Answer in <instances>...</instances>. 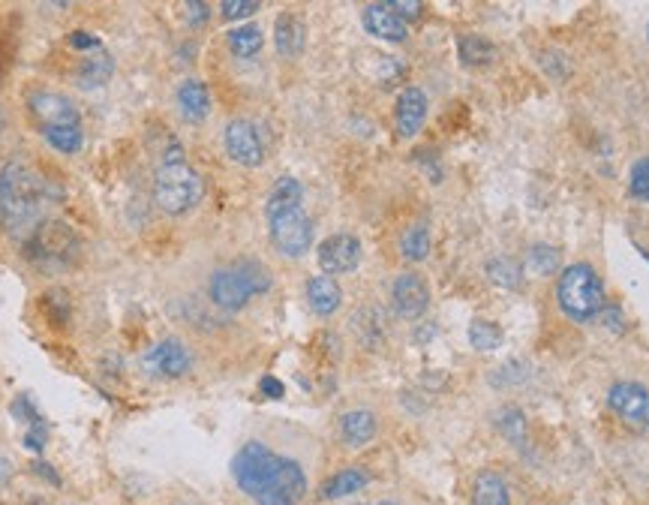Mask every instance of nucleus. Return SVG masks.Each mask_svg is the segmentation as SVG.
Returning a JSON list of instances; mask_svg holds the SVG:
<instances>
[{"label": "nucleus", "mask_w": 649, "mask_h": 505, "mask_svg": "<svg viewBox=\"0 0 649 505\" xmlns=\"http://www.w3.org/2000/svg\"><path fill=\"white\" fill-rule=\"evenodd\" d=\"M361 253H364L361 241H358L355 235H349V232L328 235V238L319 244V250H316V256H319V268H322L328 277L355 271V268L361 265Z\"/></svg>", "instance_id": "obj_9"}, {"label": "nucleus", "mask_w": 649, "mask_h": 505, "mask_svg": "<svg viewBox=\"0 0 649 505\" xmlns=\"http://www.w3.org/2000/svg\"><path fill=\"white\" fill-rule=\"evenodd\" d=\"M43 136H46V142H49L58 154H79L82 145H85L82 130H49V133H43Z\"/></svg>", "instance_id": "obj_31"}, {"label": "nucleus", "mask_w": 649, "mask_h": 505, "mask_svg": "<svg viewBox=\"0 0 649 505\" xmlns=\"http://www.w3.org/2000/svg\"><path fill=\"white\" fill-rule=\"evenodd\" d=\"M262 46H265V37L259 25H241L229 34V49L238 58H253L262 52Z\"/></svg>", "instance_id": "obj_24"}, {"label": "nucleus", "mask_w": 649, "mask_h": 505, "mask_svg": "<svg viewBox=\"0 0 649 505\" xmlns=\"http://www.w3.org/2000/svg\"><path fill=\"white\" fill-rule=\"evenodd\" d=\"M400 253H403V259H409V262H424V259L430 256V229H427L424 223L409 226V229L403 232V238H400Z\"/></svg>", "instance_id": "obj_25"}, {"label": "nucleus", "mask_w": 649, "mask_h": 505, "mask_svg": "<svg viewBox=\"0 0 649 505\" xmlns=\"http://www.w3.org/2000/svg\"><path fill=\"white\" fill-rule=\"evenodd\" d=\"M115 73V61L106 49H97L94 55H88L82 64H79V73H76V82L91 91V88H103Z\"/></svg>", "instance_id": "obj_20"}, {"label": "nucleus", "mask_w": 649, "mask_h": 505, "mask_svg": "<svg viewBox=\"0 0 649 505\" xmlns=\"http://www.w3.org/2000/svg\"><path fill=\"white\" fill-rule=\"evenodd\" d=\"M646 37H649V28H646Z\"/></svg>", "instance_id": "obj_42"}, {"label": "nucleus", "mask_w": 649, "mask_h": 505, "mask_svg": "<svg viewBox=\"0 0 649 505\" xmlns=\"http://www.w3.org/2000/svg\"><path fill=\"white\" fill-rule=\"evenodd\" d=\"M28 112L37 121V127L43 133L49 130H82V118L79 109L73 106V100H67L64 94L55 91H34L28 97Z\"/></svg>", "instance_id": "obj_7"}, {"label": "nucleus", "mask_w": 649, "mask_h": 505, "mask_svg": "<svg viewBox=\"0 0 649 505\" xmlns=\"http://www.w3.org/2000/svg\"><path fill=\"white\" fill-rule=\"evenodd\" d=\"M403 22H415V19H421V13H424V7L418 4V0H391L388 4Z\"/></svg>", "instance_id": "obj_35"}, {"label": "nucleus", "mask_w": 649, "mask_h": 505, "mask_svg": "<svg viewBox=\"0 0 649 505\" xmlns=\"http://www.w3.org/2000/svg\"><path fill=\"white\" fill-rule=\"evenodd\" d=\"M628 190L634 199L649 202V157H643L631 166V187Z\"/></svg>", "instance_id": "obj_33"}, {"label": "nucleus", "mask_w": 649, "mask_h": 505, "mask_svg": "<svg viewBox=\"0 0 649 505\" xmlns=\"http://www.w3.org/2000/svg\"><path fill=\"white\" fill-rule=\"evenodd\" d=\"M82 244H79V235L61 223V220H43L28 238H25V256L40 265V268H49V271H61L67 265L76 262Z\"/></svg>", "instance_id": "obj_6"}, {"label": "nucleus", "mask_w": 649, "mask_h": 505, "mask_svg": "<svg viewBox=\"0 0 649 505\" xmlns=\"http://www.w3.org/2000/svg\"><path fill=\"white\" fill-rule=\"evenodd\" d=\"M34 469H40V475H46V478H49L52 484H61V478L55 475V469H52V466H46V463H37Z\"/></svg>", "instance_id": "obj_39"}, {"label": "nucleus", "mask_w": 649, "mask_h": 505, "mask_svg": "<svg viewBox=\"0 0 649 505\" xmlns=\"http://www.w3.org/2000/svg\"><path fill=\"white\" fill-rule=\"evenodd\" d=\"M208 292H211V301H214L220 310H232V313L241 310V307H247V301L253 298L250 286L244 283V277H241L232 265L217 268V271L211 274Z\"/></svg>", "instance_id": "obj_13"}, {"label": "nucleus", "mask_w": 649, "mask_h": 505, "mask_svg": "<svg viewBox=\"0 0 649 505\" xmlns=\"http://www.w3.org/2000/svg\"><path fill=\"white\" fill-rule=\"evenodd\" d=\"M307 301H310L316 316H331L343 304V289L337 286L334 277L319 274V277H310V283H307Z\"/></svg>", "instance_id": "obj_18"}, {"label": "nucleus", "mask_w": 649, "mask_h": 505, "mask_svg": "<svg viewBox=\"0 0 649 505\" xmlns=\"http://www.w3.org/2000/svg\"><path fill=\"white\" fill-rule=\"evenodd\" d=\"M376 430H379V421L370 409H349L340 415V436L352 448L367 445L376 436Z\"/></svg>", "instance_id": "obj_17"}, {"label": "nucleus", "mask_w": 649, "mask_h": 505, "mask_svg": "<svg viewBox=\"0 0 649 505\" xmlns=\"http://www.w3.org/2000/svg\"><path fill=\"white\" fill-rule=\"evenodd\" d=\"M556 265H559V253L547 244H535L526 256V268L538 277H550L556 271Z\"/></svg>", "instance_id": "obj_29"}, {"label": "nucleus", "mask_w": 649, "mask_h": 505, "mask_svg": "<svg viewBox=\"0 0 649 505\" xmlns=\"http://www.w3.org/2000/svg\"><path fill=\"white\" fill-rule=\"evenodd\" d=\"M529 364L526 361H520V358H511L508 364H502L496 373H493V385H499V388H505V385H520V382H526L529 379Z\"/></svg>", "instance_id": "obj_32"}, {"label": "nucleus", "mask_w": 649, "mask_h": 505, "mask_svg": "<svg viewBox=\"0 0 649 505\" xmlns=\"http://www.w3.org/2000/svg\"><path fill=\"white\" fill-rule=\"evenodd\" d=\"M265 217L271 241L283 256L301 259L313 247V220L304 211V187L295 178H277L265 202Z\"/></svg>", "instance_id": "obj_3"}, {"label": "nucleus", "mask_w": 649, "mask_h": 505, "mask_svg": "<svg viewBox=\"0 0 649 505\" xmlns=\"http://www.w3.org/2000/svg\"><path fill=\"white\" fill-rule=\"evenodd\" d=\"M643 256H646V262H649V250H643Z\"/></svg>", "instance_id": "obj_41"}, {"label": "nucleus", "mask_w": 649, "mask_h": 505, "mask_svg": "<svg viewBox=\"0 0 649 505\" xmlns=\"http://www.w3.org/2000/svg\"><path fill=\"white\" fill-rule=\"evenodd\" d=\"M361 22H364L367 34L376 37V40H385V43H406L409 40V25L388 4H370V7H364Z\"/></svg>", "instance_id": "obj_14"}, {"label": "nucleus", "mask_w": 649, "mask_h": 505, "mask_svg": "<svg viewBox=\"0 0 649 505\" xmlns=\"http://www.w3.org/2000/svg\"><path fill=\"white\" fill-rule=\"evenodd\" d=\"M496 424H499V433L508 439V442H514V445H523L526 442V418H523V412L520 409H502L499 412V418H496Z\"/></svg>", "instance_id": "obj_28"}, {"label": "nucleus", "mask_w": 649, "mask_h": 505, "mask_svg": "<svg viewBox=\"0 0 649 505\" xmlns=\"http://www.w3.org/2000/svg\"><path fill=\"white\" fill-rule=\"evenodd\" d=\"M394 121H397V136L412 139L427 121V97L421 88H403L394 106Z\"/></svg>", "instance_id": "obj_15"}, {"label": "nucleus", "mask_w": 649, "mask_h": 505, "mask_svg": "<svg viewBox=\"0 0 649 505\" xmlns=\"http://www.w3.org/2000/svg\"><path fill=\"white\" fill-rule=\"evenodd\" d=\"M145 364H148V370H151L154 376H160V379H178V376H184V373L193 367V355H190V349H187L181 340L169 337V340L157 343V346L148 352Z\"/></svg>", "instance_id": "obj_12"}, {"label": "nucleus", "mask_w": 649, "mask_h": 505, "mask_svg": "<svg viewBox=\"0 0 649 505\" xmlns=\"http://www.w3.org/2000/svg\"><path fill=\"white\" fill-rule=\"evenodd\" d=\"M487 274H490V280H493L496 286H505V289H517V286H520V268H517L511 259H505V256L493 259V262L487 265Z\"/></svg>", "instance_id": "obj_30"}, {"label": "nucleus", "mask_w": 649, "mask_h": 505, "mask_svg": "<svg viewBox=\"0 0 649 505\" xmlns=\"http://www.w3.org/2000/svg\"><path fill=\"white\" fill-rule=\"evenodd\" d=\"M370 481V475L358 466H349V469H340L334 472L325 484H322V499H340V496H352L358 490H364Z\"/></svg>", "instance_id": "obj_22"}, {"label": "nucleus", "mask_w": 649, "mask_h": 505, "mask_svg": "<svg viewBox=\"0 0 649 505\" xmlns=\"http://www.w3.org/2000/svg\"><path fill=\"white\" fill-rule=\"evenodd\" d=\"M457 55H460V64L466 67H487L496 58V46L478 34H463L457 40Z\"/></svg>", "instance_id": "obj_23"}, {"label": "nucleus", "mask_w": 649, "mask_h": 505, "mask_svg": "<svg viewBox=\"0 0 649 505\" xmlns=\"http://www.w3.org/2000/svg\"><path fill=\"white\" fill-rule=\"evenodd\" d=\"M472 505H511V493L508 484L502 481L499 472H478L475 484H472Z\"/></svg>", "instance_id": "obj_21"}, {"label": "nucleus", "mask_w": 649, "mask_h": 505, "mask_svg": "<svg viewBox=\"0 0 649 505\" xmlns=\"http://www.w3.org/2000/svg\"><path fill=\"white\" fill-rule=\"evenodd\" d=\"M220 13H223V19H229V22H238V19L256 16V13H259V4H256V0H223Z\"/></svg>", "instance_id": "obj_34"}, {"label": "nucleus", "mask_w": 649, "mask_h": 505, "mask_svg": "<svg viewBox=\"0 0 649 505\" xmlns=\"http://www.w3.org/2000/svg\"><path fill=\"white\" fill-rule=\"evenodd\" d=\"M61 193L25 160H10L0 169V223L13 235H31L43 223V211Z\"/></svg>", "instance_id": "obj_2"}, {"label": "nucleus", "mask_w": 649, "mask_h": 505, "mask_svg": "<svg viewBox=\"0 0 649 505\" xmlns=\"http://www.w3.org/2000/svg\"><path fill=\"white\" fill-rule=\"evenodd\" d=\"M232 268L244 277V283L250 286L253 295H265L271 289V271L262 262H256V259H238Z\"/></svg>", "instance_id": "obj_26"}, {"label": "nucleus", "mask_w": 649, "mask_h": 505, "mask_svg": "<svg viewBox=\"0 0 649 505\" xmlns=\"http://www.w3.org/2000/svg\"><path fill=\"white\" fill-rule=\"evenodd\" d=\"M469 343L478 349V352H490V349H499L502 346V328L496 322H487V319H475L469 325Z\"/></svg>", "instance_id": "obj_27"}, {"label": "nucleus", "mask_w": 649, "mask_h": 505, "mask_svg": "<svg viewBox=\"0 0 649 505\" xmlns=\"http://www.w3.org/2000/svg\"><path fill=\"white\" fill-rule=\"evenodd\" d=\"M556 298H559V310L571 319V322H589L604 310V286L601 277L595 274V268L589 265H568L559 274L556 283Z\"/></svg>", "instance_id": "obj_5"}, {"label": "nucleus", "mask_w": 649, "mask_h": 505, "mask_svg": "<svg viewBox=\"0 0 649 505\" xmlns=\"http://www.w3.org/2000/svg\"><path fill=\"white\" fill-rule=\"evenodd\" d=\"M187 13H190V25H205L208 19V4H187Z\"/></svg>", "instance_id": "obj_38"}, {"label": "nucleus", "mask_w": 649, "mask_h": 505, "mask_svg": "<svg viewBox=\"0 0 649 505\" xmlns=\"http://www.w3.org/2000/svg\"><path fill=\"white\" fill-rule=\"evenodd\" d=\"M259 391H262L265 397H271V400H283V394H286V388H283V382H280L277 376H265V379L259 382Z\"/></svg>", "instance_id": "obj_37"}, {"label": "nucleus", "mask_w": 649, "mask_h": 505, "mask_svg": "<svg viewBox=\"0 0 649 505\" xmlns=\"http://www.w3.org/2000/svg\"><path fill=\"white\" fill-rule=\"evenodd\" d=\"M205 196L202 175L187 163V154L178 142H169L154 172V202L163 214L181 217L193 211Z\"/></svg>", "instance_id": "obj_4"}, {"label": "nucleus", "mask_w": 649, "mask_h": 505, "mask_svg": "<svg viewBox=\"0 0 649 505\" xmlns=\"http://www.w3.org/2000/svg\"><path fill=\"white\" fill-rule=\"evenodd\" d=\"M178 109H181V115H184L190 124L205 121L208 112H211V94H208V88H205L202 82H196V79H187V82L178 88Z\"/></svg>", "instance_id": "obj_19"}, {"label": "nucleus", "mask_w": 649, "mask_h": 505, "mask_svg": "<svg viewBox=\"0 0 649 505\" xmlns=\"http://www.w3.org/2000/svg\"><path fill=\"white\" fill-rule=\"evenodd\" d=\"M232 475L256 505H298L307 493L301 463L271 451L262 442H247L235 454Z\"/></svg>", "instance_id": "obj_1"}, {"label": "nucleus", "mask_w": 649, "mask_h": 505, "mask_svg": "<svg viewBox=\"0 0 649 505\" xmlns=\"http://www.w3.org/2000/svg\"><path fill=\"white\" fill-rule=\"evenodd\" d=\"M391 301H394V310L397 316L403 319H421L430 307V286L421 274L415 271H406L394 280L391 286Z\"/></svg>", "instance_id": "obj_10"}, {"label": "nucleus", "mask_w": 649, "mask_h": 505, "mask_svg": "<svg viewBox=\"0 0 649 505\" xmlns=\"http://www.w3.org/2000/svg\"><path fill=\"white\" fill-rule=\"evenodd\" d=\"M607 406L628 424H649V391L637 382H616L607 391Z\"/></svg>", "instance_id": "obj_11"}, {"label": "nucleus", "mask_w": 649, "mask_h": 505, "mask_svg": "<svg viewBox=\"0 0 649 505\" xmlns=\"http://www.w3.org/2000/svg\"><path fill=\"white\" fill-rule=\"evenodd\" d=\"M223 145H226V154L232 163L244 166V169H259L265 163V145H262V136L256 130V124L238 118V121H229L226 133H223Z\"/></svg>", "instance_id": "obj_8"}, {"label": "nucleus", "mask_w": 649, "mask_h": 505, "mask_svg": "<svg viewBox=\"0 0 649 505\" xmlns=\"http://www.w3.org/2000/svg\"><path fill=\"white\" fill-rule=\"evenodd\" d=\"M70 46H73V49H85V52H97V49H103L100 40H97L94 34H85V31L70 34Z\"/></svg>", "instance_id": "obj_36"}, {"label": "nucleus", "mask_w": 649, "mask_h": 505, "mask_svg": "<svg viewBox=\"0 0 649 505\" xmlns=\"http://www.w3.org/2000/svg\"><path fill=\"white\" fill-rule=\"evenodd\" d=\"M379 505H400V502H394V499H385V502H379Z\"/></svg>", "instance_id": "obj_40"}, {"label": "nucleus", "mask_w": 649, "mask_h": 505, "mask_svg": "<svg viewBox=\"0 0 649 505\" xmlns=\"http://www.w3.org/2000/svg\"><path fill=\"white\" fill-rule=\"evenodd\" d=\"M274 46L283 58H298L307 46V25L298 13H283L274 25Z\"/></svg>", "instance_id": "obj_16"}]
</instances>
